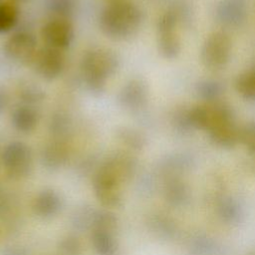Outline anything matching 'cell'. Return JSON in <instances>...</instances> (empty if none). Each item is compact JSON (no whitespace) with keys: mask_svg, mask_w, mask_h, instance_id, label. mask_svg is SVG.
I'll return each instance as SVG.
<instances>
[{"mask_svg":"<svg viewBox=\"0 0 255 255\" xmlns=\"http://www.w3.org/2000/svg\"><path fill=\"white\" fill-rule=\"evenodd\" d=\"M143 22V13L134 3L114 1L103 8L99 17L102 33L114 41L128 40L137 34Z\"/></svg>","mask_w":255,"mask_h":255,"instance_id":"obj_1","label":"cell"},{"mask_svg":"<svg viewBox=\"0 0 255 255\" xmlns=\"http://www.w3.org/2000/svg\"><path fill=\"white\" fill-rule=\"evenodd\" d=\"M119 66L120 59L111 49L97 47L85 51L80 61V73L86 89L94 96H101Z\"/></svg>","mask_w":255,"mask_h":255,"instance_id":"obj_2","label":"cell"},{"mask_svg":"<svg viewBox=\"0 0 255 255\" xmlns=\"http://www.w3.org/2000/svg\"><path fill=\"white\" fill-rule=\"evenodd\" d=\"M232 43L227 33L215 31L205 39L200 59L202 64L210 70H220L226 66L230 59Z\"/></svg>","mask_w":255,"mask_h":255,"instance_id":"obj_3","label":"cell"},{"mask_svg":"<svg viewBox=\"0 0 255 255\" xmlns=\"http://www.w3.org/2000/svg\"><path fill=\"white\" fill-rule=\"evenodd\" d=\"M178 19L170 10L160 15L156 23L157 49L159 54L167 60L175 59L180 53V40L175 31Z\"/></svg>","mask_w":255,"mask_h":255,"instance_id":"obj_4","label":"cell"},{"mask_svg":"<svg viewBox=\"0 0 255 255\" xmlns=\"http://www.w3.org/2000/svg\"><path fill=\"white\" fill-rule=\"evenodd\" d=\"M37 50L36 37L26 30L13 33L3 45L4 55L10 61L21 65H31Z\"/></svg>","mask_w":255,"mask_h":255,"instance_id":"obj_5","label":"cell"},{"mask_svg":"<svg viewBox=\"0 0 255 255\" xmlns=\"http://www.w3.org/2000/svg\"><path fill=\"white\" fill-rule=\"evenodd\" d=\"M31 65L40 78L53 81L63 74L66 67V57L63 51L44 46L37 50Z\"/></svg>","mask_w":255,"mask_h":255,"instance_id":"obj_6","label":"cell"},{"mask_svg":"<svg viewBox=\"0 0 255 255\" xmlns=\"http://www.w3.org/2000/svg\"><path fill=\"white\" fill-rule=\"evenodd\" d=\"M2 161L10 176L23 177L32 167L31 148L23 141H12L5 146L2 153Z\"/></svg>","mask_w":255,"mask_h":255,"instance_id":"obj_7","label":"cell"},{"mask_svg":"<svg viewBox=\"0 0 255 255\" xmlns=\"http://www.w3.org/2000/svg\"><path fill=\"white\" fill-rule=\"evenodd\" d=\"M75 30L69 19L51 18L41 30V36L45 46L64 51L72 44Z\"/></svg>","mask_w":255,"mask_h":255,"instance_id":"obj_8","label":"cell"},{"mask_svg":"<svg viewBox=\"0 0 255 255\" xmlns=\"http://www.w3.org/2000/svg\"><path fill=\"white\" fill-rule=\"evenodd\" d=\"M120 106L127 112L138 113L145 108L148 101V87L138 78H133L125 83L118 95Z\"/></svg>","mask_w":255,"mask_h":255,"instance_id":"obj_9","label":"cell"},{"mask_svg":"<svg viewBox=\"0 0 255 255\" xmlns=\"http://www.w3.org/2000/svg\"><path fill=\"white\" fill-rule=\"evenodd\" d=\"M215 14L217 20L225 26H240L247 14L245 0H220Z\"/></svg>","mask_w":255,"mask_h":255,"instance_id":"obj_10","label":"cell"},{"mask_svg":"<svg viewBox=\"0 0 255 255\" xmlns=\"http://www.w3.org/2000/svg\"><path fill=\"white\" fill-rule=\"evenodd\" d=\"M207 132L212 142L220 147L231 148L239 143L240 128L237 127L234 119L216 124Z\"/></svg>","mask_w":255,"mask_h":255,"instance_id":"obj_11","label":"cell"},{"mask_svg":"<svg viewBox=\"0 0 255 255\" xmlns=\"http://www.w3.org/2000/svg\"><path fill=\"white\" fill-rule=\"evenodd\" d=\"M40 113L36 106L21 104L11 114L13 128L21 133L32 132L39 125Z\"/></svg>","mask_w":255,"mask_h":255,"instance_id":"obj_12","label":"cell"},{"mask_svg":"<svg viewBox=\"0 0 255 255\" xmlns=\"http://www.w3.org/2000/svg\"><path fill=\"white\" fill-rule=\"evenodd\" d=\"M16 94L22 104L36 106L45 99L44 90L37 84L30 80L20 81L17 85Z\"/></svg>","mask_w":255,"mask_h":255,"instance_id":"obj_13","label":"cell"},{"mask_svg":"<svg viewBox=\"0 0 255 255\" xmlns=\"http://www.w3.org/2000/svg\"><path fill=\"white\" fill-rule=\"evenodd\" d=\"M116 137L122 144L132 150H140L146 143V138L140 130L128 126L119 127L116 129Z\"/></svg>","mask_w":255,"mask_h":255,"instance_id":"obj_14","label":"cell"},{"mask_svg":"<svg viewBox=\"0 0 255 255\" xmlns=\"http://www.w3.org/2000/svg\"><path fill=\"white\" fill-rule=\"evenodd\" d=\"M68 156V148L63 138L55 137L43 151V158L47 165L56 167L61 165Z\"/></svg>","mask_w":255,"mask_h":255,"instance_id":"obj_15","label":"cell"},{"mask_svg":"<svg viewBox=\"0 0 255 255\" xmlns=\"http://www.w3.org/2000/svg\"><path fill=\"white\" fill-rule=\"evenodd\" d=\"M195 92L197 96L206 103L219 101L223 95L222 84L215 80H202L196 84Z\"/></svg>","mask_w":255,"mask_h":255,"instance_id":"obj_16","label":"cell"},{"mask_svg":"<svg viewBox=\"0 0 255 255\" xmlns=\"http://www.w3.org/2000/svg\"><path fill=\"white\" fill-rule=\"evenodd\" d=\"M235 89L246 100H255V67L238 75Z\"/></svg>","mask_w":255,"mask_h":255,"instance_id":"obj_17","label":"cell"},{"mask_svg":"<svg viewBox=\"0 0 255 255\" xmlns=\"http://www.w3.org/2000/svg\"><path fill=\"white\" fill-rule=\"evenodd\" d=\"M20 17L19 8L9 2L0 3V33L11 31L18 23Z\"/></svg>","mask_w":255,"mask_h":255,"instance_id":"obj_18","label":"cell"},{"mask_svg":"<svg viewBox=\"0 0 255 255\" xmlns=\"http://www.w3.org/2000/svg\"><path fill=\"white\" fill-rule=\"evenodd\" d=\"M47 7L52 18L70 20L76 10V0H48Z\"/></svg>","mask_w":255,"mask_h":255,"instance_id":"obj_19","label":"cell"},{"mask_svg":"<svg viewBox=\"0 0 255 255\" xmlns=\"http://www.w3.org/2000/svg\"><path fill=\"white\" fill-rule=\"evenodd\" d=\"M166 198L174 205L181 204L188 196V189L181 180L172 179L166 186Z\"/></svg>","mask_w":255,"mask_h":255,"instance_id":"obj_20","label":"cell"},{"mask_svg":"<svg viewBox=\"0 0 255 255\" xmlns=\"http://www.w3.org/2000/svg\"><path fill=\"white\" fill-rule=\"evenodd\" d=\"M58 198L53 192H45L37 198L35 209L38 213L47 216L58 209Z\"/></svg>","mask_w":255,"mask_h":255,"instance_id":"obj_21","label":"cell"},{"mask_svg":"<svg viewBox=\"0 0 255 255\" xmlns=\"http://www.w3.org/2000/svg\"><path fill=\"white\" fill-rule=\"evenodd\" d=\"M239 142L251 154H255V121L249 122L240 128Z\"/></svg>","mask_w":255,"mask_h":255,"instance_id":"obj_22","label":"cell"},{"mask_svg":"<svg viewBox=\"0 0 255 255\" xmlns=\"http://www.w3.org/2000/svg\"><path fill=\"white\" fill-rule=\"evenodd\" d=\"M49 128L53 135L57 138H63L71 128V122L66 115L57 114L53 116L49 124Z\"/></svg>","mask_w":255,"mask_h":255,"instance_id":"obj_23","label":"cell"},{"mask_svg":"<svg viewBox=\"0 0 255 255\" xmlns=\"http://www.w3.org/2000/svg\"><path fill=\"white\" fill-rule=\"evenodd\" d=\"M171 124L173 128L181 133L187 132L192 129L188 118V109H186L185 107H181L174 110L171 115Z\"/></svg>","mask_w":255,"mask_h":255,"instance_id":"obj_24","label":"cell"},{"mask_svg":"<svg viewBox=\"0 0 255 255\" xmlns=\"http://www.w3.org/2000/svg\"><path fill=\"white\" fill-rule=\"evenodd\" d=\"M94 239L96 248L100 255H114L115 245L112 237L109 234H106L101 229L97 231Z\"/></svg>","mask_w":255,"mask_h":255,"instance_id":"obj_25","label":"cell"},{"mask_svg":"<svg viewBox=\"0 0 255 255\" xmlns=\"http://www.w3.org/2000/svg\"><path fill=\"white\" fill-rule=\"evenodd\" d=\"M220 210H221V215L228 220H233L237 216V206L230 201L223 203L220 206Z\"/></svg>","mask_w":255,"mask_h":255,"instance_id":"obj_26","label":"cell"},{"mask_svg":"<svg viewBox=\"0 0 255 255\" xmlns=\"http://www.w3.org/2000/svg\"><path fill=\"white\" fill-rule=\"evenodd\" d=\"M10 102V96L5 88L0 86V115L3 114L8 108Z\"/></svg>","mask_w":255,"mask_h":255,"instance_id":"obj_27","label":"cell"},{"mask_svg":"<svg viewBox=\"0 0 255 255\" xmlns=\"http://www.w3.org/2000/svg\"><path fill=\"white\" fill-rule=\"evenodd\" d=\"M254 157L253 159L251 160V163H250V169H251V172L255 175V154H253Z\"/></svg>","mask_w":255,"mask_h":255,"instance_id":"obj_28","label":"cell"},{"mask_svg":"<svg viewBox=\"0 0 255 255\" xmlns=\"http://www.w3.org/2000/svg\"><path fill=\"white\" fill-rule=\"evenodd\" d=\"M112 1L114 2V1H122V0H112Z\"/></svg>","mask_w":255,"mask_h":255,"instance_id":"obj_29","label":"cell"},{"mask_svg":"<svg viewBox=\"0 0 255 255\" xmlns=\"http://www.w3.org/2000/svg\"><path fill=\"white\" fill-rule=\"evenodd\" d=\"M15 1H21V0H15Z\"/></svg>","mask_w":255,"mask_h":255,"instance_id":"obj_30","label":"cell"}]
</instances>
